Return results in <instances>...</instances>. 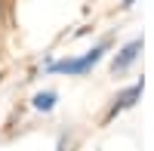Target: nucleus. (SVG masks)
I'll return each mask as SVG.
<instances>
[{"label": "nucleus", "instance_id": "nucleus-1", "mask_svg": "<svg viewBox=\"0 0 154 151\" xmlns=\"http://www.w3.org/2000/svg\"><path fill=\"white\" fill-rule=\"evenodd\" d=\"M108 49H111V40H102V43H96L93 49H86L83 56L49 62V65H46V74H68V77H83V74H89V71H93L99 62H102V56H105Z\"/></svg>", "mask_w": 154, "mask_h": 151}, {"label": "nucleus", "instance_id": "nucleus-2", "mask_svg": "<svg viewBox=\"0 0 154 151\" xmlns=\"http://www.w3.org/2000/svg\"><path fill=\"white\" fill-rule=\"evenodd\" d=\"M142 90H145V80H136V83L126 86V90H120L117 96L111 99V105H108V111H105V117H102V123H111L114 117H120L123 111H130L139 99H142Z\"/></svg>", "mask_w": 154, "mask_h": 151}, {"label": "nucleus", "instance_id": "nucleus-3", "mask_svg": "<svg viewBox=\"0 0 154 151\" xmlns=\"http://www.w3.org/2000/svg\"><path fill=\"white\" fill-rule=\"evenodd\" d=\"M139 53H142V40H139V37L130 40V43H123L117 53H114V59H111V71L114 74H126L133 68V62L139 59Z\"/></svg>", "mask_w": 154, "mask_h": 151}, {"label": "nucleus", "instance_id": "nucleus-4", "mask_svg": "<svg viewBox=\"0 0 154 151\" xmlns=\"http://www.w3.org/2000/svg\"><path fill=\"white\" fill-rule=\"evenodd\" d=\"M56 102H59V93L43 90V93H37V96H34V111H43V114H49V111L56 108Z\"/></svg>", "mask_w": 154, "mask_h": 151}, {"label": "nucleus", "instance_id": "nucleus-5", "mask_svg": "<svg viewBox=\"0 0 154 151\" xmlns=\"http://www.w3.org/2000/svg\"><path fill=\"white\" fill-rule=\"evenodd\" d=\"M56 151H68V136H59V142H56Z\"/></svg>", "mask_w": 154, "mask_h": 151}, {"label": "nucleus", "instance_id": "nucleus-6", "mask_svg": "<svg viewBox=\"0 0 154 151\" xmlns=\"http://www.w3.org/2000/svg\"><path fill=\"white\" fill-rule=\"evenodd\" d=\"M133 3H136V0H123V3H120V6H123V9H130Z\"/></svg>", "mask_w": 154, "mask_h": 151}]
</instances>
